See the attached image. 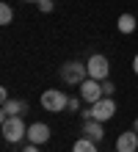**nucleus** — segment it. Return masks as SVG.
<instances>
[{"mask_svg": "<svg viewBox=\"0 0 138 152\" xmlns=\"http://www.w3.org/2000/svg\"><path fill=\"white\" fill-rule=\"evenodd\" d=\"M116 116V102L113 97H102V100H97L94 105H88V111H83V122L86 119H97V122H108Z\"/></svg>", "mask_w": 138, "mask_h": 152, "instance_id": "obj_1", "label": "nucleus"}, {"mask_svg": "<svg viewBox=\"0 0 138 152\" xmlns=\"http://www.w3.org/2000/svg\"><path fill=\"white\" fill-rule=\"evenodd\" d=\"M3 138L8 144H20L28 138V124L22 122V116H8L3 119Z\"/></svg>", "mask_w": 138, "mask_h": 152, "instance_id": "obj_2", "label": "nucleus"}, {"mask_svg": "<svg viewBox=\"0 0 138 152\" xmlns=\"http://www.w3.org/2000/svg\"><path fill=\"white\" fill-rule=\"evenodd\" d=\"M86 77H88V66L83 61H66V64H61V80L66 86H80Z\"/></svg>", "mask_w": 138, "mask_h": 152, "instance_id": "obj_3", "label": "nucleus"}, {"mask_svg": "<svg viewBox=\"0 0 138 152\" xmlns=\"http://www.w3.org/2000/svg\"><path fill=\"white\" fill-rule=\"evenodd\" d=\"M42 108L50 113H61L69 108V97L61 88H47V91H42Z\"/></svg>", "mask_w": 138, "mask_h": 152, "instance_id": "obj_4", "label": "nucleus"}, {"mask_svg": "<svg viewBox=\"0 0 138 152\" xmlns=\"http://www.w3.org/2000/svg\"><path fill=\"white\" fill-rule=\"evenodd\" d=\"M102 83H99V80H94V77H86L80 83V100L83 102H88V105H94L97 100H102Z\"/></svg>", "mask_w": 138, "mask_h": 152, "instance_id": "obj_5", "label": "nucleus"}, {"mask_svg": "<svg viewBox=\"0 0 138 152\" xmlns=\"http://www.w3.org/2000/svg\"><path fill=\"white\" fill-rule=\"evenodd\" d=\"M86 66H88V77H94V80H108V72H110V64H108V58L105 56H91L88 61H86Z\"/></svg>", "mask_w": 138, "mask_h": 152, "instance_id": "obj_6", "label": "nucleus"}, {"mask_svg": "<svg viewBox=\"0 0 138 152\" xmlns=\"http://www.w3.org/2000/svg\"><path fill=\"white\" fill-rule=\"evenodd\" d=\"M50 124L47 122H33V124H28V141H31V144H47L50 141Z\"/></svg>", "mask_w": 138, "mask_h": 152, "instance_id": "obj_7", "label": "nucleus"}, {"mask_svg": "<svg viewBox=\"0 0 138 152\" xmlns=\"http://www.w3.org/2000/svg\"><path fill=\"white\" fill-rule=\"evenodd\" d=\"M138 149V133L135 130H124L116 138V152H135Z\"/></svg>", "mask_w": 138, "mask_h": 152, "instance_id": "obj_8", "label": "nucleus"}, {"mask_svg": "<svg viewBox=\"0 0 138 152\" xmlns=\"http://www.w3.org/2000/svg\"><path fill=\"white\" fill-rule=\"evenodd\" d=\"M83 136L99 144V141L105 138V127H102V122H97V119H86V122H83Z\"/></svg>", "mask_w": 138, "mask_h": 152, "instance_id": "obj_9", "label": "nucleus"}, {"mask_svg": "<svg viewBox=\"0 0 138 152\" xmlns=\"http://www.w3.org/2000/svg\"><path fill=\"white\" fill-rule=\"evenodd\" d=\"M25 111H28V102H25V100H8V102H3V108H0V119L22 116Z\"/></svg>", "mask_w": 138, "mask_h": 152, "instance_id": "obj_10", "label": "nucleus"}, {"mask_svg": "<svg viewBox=\"0 0 138 152\" xmlns=\"http://www.w3.org/2000/svg\"><path fill=\"white\" fill-rule=\"evenodd\" d=\"M116 25H119V31H122V33H133L138 22H135V17H133V14H122Z\"/></svg>", "mask_w": 138, "mask_h": 152, "instance_id": "obj_11", "label": "nucleus"}, {"mask_svg": "<svg viewBox=\"0 0 138 152\" xmlns=\"http://www.w3.org/2000/svg\"><path fill=\"white\" fill-rule=\"evenodd\" d=\"M72 152H97V141H91V138H77L75 141V147H72Z\"/></svg>", "mask_w": 138, "mask_h": 152, "instance_id": "obj_12", "label": "nucleus"}, {"mask_svg": "<svg viewBox=\"0 0 138 152\" xmlns=\"http://www.w3.org/2000/svg\"><path fill=\"white\" fill-rule=\"evenodd\" d=\"M14 22V8L8 3H0V25H11Z\"/></svg>", "mask_w": 138, "mask_h": 152, "instance_id": "obj_13", "label": "nucleus"}, {"mask_svg": "<svg viewBox=\"0 0 138 152\" xmlns=\"http://www.w3.org/2000/svg\"><path fill=\"white\" fill-rule=\"evenodd\" d=\"M113 91H116L113 80H102V94H105V97H113Z\"/></svg>", "mask_w": 138, "mask_h": 152, "instance_id": "obj_14", "label": "nucleus"}, {"mask_svg": "<svg viewBox=\"0 0 138 152\" xmlns=\"http://www.w3.org/2000/svg\"><path fill=\"white\" fill-rule=\"evenodd\" d=\"M53 8H55V6H53V0H39V11H42V14H50Z\"/></svg>", "mask_w": 138, "mask_h": 152, "instance_id": "obj_15", "label": "nucleus"}, {"mask_svg": "<svg viewBox=\"0 0 138 152\" xmlns=\"http://www.w3.org/2000/svg\"><path fill=\"white\" fill-rule=\"evenodd\" d=\"M69 111H80V97H69Z\"/></svg>", "mask_w": 138, "mask_h": 152, "instance_id": "obj_16", "label": "nucleus"}, {"mask_svg": "<svg viewBox=\"0 0 138 152\" xmlns=\"http://www.w3.org/2000/svg\"><path fill=\"white\" fill-rule=\"evenodd\" d=\"M22 152H42V149H39V144H31V141H28V147Z\"/></svg>", "mask_w": 138, "mask_h": 152, "instance_id": "obj_17", "label": "nucleus"}, {"mask_svg": "<svg viewBox=\"0 0 138 152\" xmlns=\"http://www.w3.org/2000/svg\"><path fill=\"white\" fill-rule=\"evenodd\" d=\"M0 102H8V88H0Z\"/></svg>", "mask_w": 138, "mask_h": 152, "instance_id": "obj_18", "label": "nucleus"}, {"mask_svg": "<svg viewBox=\"0 0 138 152\" xmlns=\"http://www.w3.org/2000/svg\"><path fill=\"white\" fill-rule=\"evenodd\" d=\"M133 72L138 75V53H135V58H133Z\"/></svg>", "mask_w": 138, "mask_h": 152, "instance_id": "obj_19", "label": "nucleus"}, {"mask_svg": "<svg viewBox=\"0 0 138 152\" xmlns=\"http://www.w3.org/2000/svg\"><path fill=\"white\" fill-rule=\"evenodd\" d=\"M133 130H135V133H138V119H135V122H133Z\"/></svg>", "mask_w": 138, "mask_h": 152, "instance_id": "obj_20", "label": "nucleus"}, {"mask_svg": "<svg viewBox=\"0 0 138 152\" xmlns=\"http://www.w3.org/2000/svg\"><path fill=\"white\" fill-rule=\"evenodd\" d=\"M22 3H39V0H22Z\"/></svg>", "mask_w": 138, "mask_h": 152, "instance_id": "obj_21", "label": "nucleus"}]
</instances>
